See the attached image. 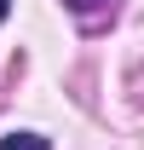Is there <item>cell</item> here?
Wrapping results in <instances>:
<instances>
[{
    "label": "cell",
    "instance_id": "1",
    "mask_svg": "<svg viewBox=\"0 0 144 150\" xmlns=\"http://www.w3.org/2000/svg\"><path fill=\"white\" fill-rule=\"evenodd\" d=\"M64 6H69V12H75V18H81V23H98V18H104V12H109V18H115V0H64Z\"/></svg>",
    "mask_w": 144,
    "mask_h": 150
},
{
    "label": "cell",
    "instance_id": "2",
    "mask_svg": "<svg viewBox=\"0 0 144 150\" xmlns=\"http://www.w3.org/2000/svg\"><path fill=\"white\" fill-rule=\"evenodd\" d=\"M0 150H52V144H46L40 133H6V139H0Z\"/></svg>",
    "mask_w": 144,
    "mask_h": 150
},
{
    "label": "cell",
    "instance_id": "3",
    "mask_svg": "<svg viewBox=\"0 0 144 150\" xmlns=\"http://www.w3.org/2000/svg\"><path fill=\"white\" fill-rule=\"evenodd\" d=\"M6 12H12V0H0V23H6Z\"/></svg>",
    "mask_w": 144,
    "mask_h": 150
}]
</instances>
